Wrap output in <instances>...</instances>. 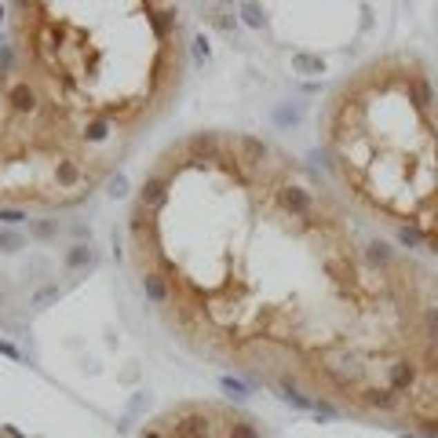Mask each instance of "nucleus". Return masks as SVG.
<instances>
[{
    "label": "nucleus",
    "mask_w": 438,
    "mask_h": 438,
    "mask_svg": "<svg viewBox=\"0 0 438 438\" xmlns=\"http://www.w3.org/2000/svg\"><path fill=\"white\" fill-rule=\"evenodd\" d=\"M128 260L198 358L318 413L438 438V270L281 146L190 132L139 179Z\"/></svg>",
    "instance_id": "f257e3e1"
},
{
    "label": "nucleus",
    "mask_w": 438,
    "mask_h": 438,
    "mask_svg": "<svg viewBox=\"0 0 438 438\" xmlns=\"http://www.w3.org/2000/svg\"><path fill=\"white\" fill-rule=\"evenodd\" d=\"M11 55L113 164L169 113L187 70L175 4H19Z\"/></svg>",
    "instance_id": "f03ea898"
},
{
    "label": "nucleus",
    "mask_w": 438,
    "mask_h": 438,
    "mask_svg": "<svg viewBox=\"0 0 438 438\" xmlns=\"http://www.w3.org/2000/svg\"><path fill=\"white\" fill-rule=\"evenodd\" d=\"M336 194L417 256H438V81L413 51L362 62L318 113Z\"/></svg>",
    "instance_id": "7ed1b4c3"
},
{
    "label": "nucleus",
    "mask_w": 438,
    "mask_h": 438,
    "mask_svg": "<svg viewBox=\"0 0 438 438\" xmlns=\"http://www.w3.org/2000/svg\"><path fill=\"white\" fill-rule=\"evenodd\" d=\"M135 438H267V431L227 402H179L143 423Z\"/></svg>",
    "instance_id": "20e7f679"
},
{
    "label": "nucleus",
    "mask_w": 438,
    "mask_h": 438,
    "mask_svg": "<svg viewBox=\"0 0 438 438\" xmlns=\"http://www.w3.org/2000/svg\"><path fill=\"white\" fill-rule=\"evenodd\" d=\"M15 245H22L19 234H11V230H0V249H4V252H15Z\"/></svg>",
    "instance_id": "39448f33"
}]
</instances>
